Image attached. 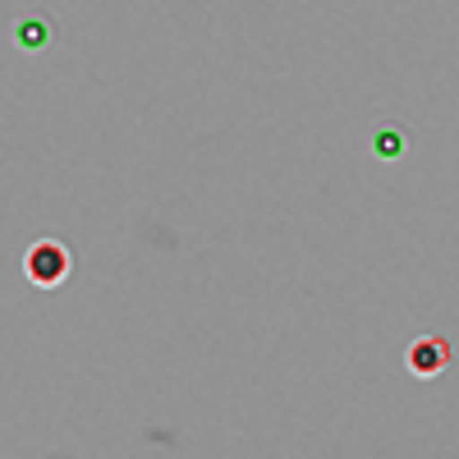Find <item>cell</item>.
<instances>
[{
    "label": "cell",
    "mask_w": 459,
    "mask_h": 459,
    "mask_svg": "<svg viewBox=\"0 0 459 459\" xmlns=\"http://www.w3.org/2000/svg\"><path fill=\"white\" fill-rule=\"evenodd\" d=\"M14 42H19L23 51H47V47L56 42V23H51L47 14H28V19L14 23Z\"/></svg>",
    "instance_id": "3957f363"
},
{
    "label": "cell",
    "mask_w": 459,
    "mask_h": 459,
    "mask_svg": "<svg viewBox=\"0 0 459 459\" xmlns=\"http://www.w3.org/2000/svg\"><path fill=\"white\" fill-rule=\"evenodd\" d=\"M372 152H377L381 161H400L404 152H409L404 125H377V129H372Z\"/></svg>",
    "instance_id": "277c9868"
},
{
    "label": "cell",
    "mask_w": 459,
    "mask_h": 459,
    "mask_svg": "<svg viewBox=\"0 0 459 459\" xmlns=\"http://www.w3.org/2000/svg\"><path fill=\"white\" fill-rule=\"evenodd\" d=\"M409 368H413L418 377H437V372H446V368H450V340H441V335L413 340V344H409Z\"/></svg>",
    "instance_id": "7a4b0ae2"
},
{
    "label": "cell",
    "mask_w": 459,
    "mask_h": 459,
    "mask_svg": "<svg viewBox=\"0 0 459 459\" xmlns=\"http://www.w3.org/2000/svg\"><path fill=\"white\" fill-rule=\"evenodd\" d=\"M23 266H28V281H32V285H47V290H51V285H60V281L69 276V248L47 239V244H37V248L28 253Z\"/></svg>",
    "instance_id": "6da1fadb"
}]
</instances>
